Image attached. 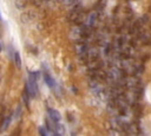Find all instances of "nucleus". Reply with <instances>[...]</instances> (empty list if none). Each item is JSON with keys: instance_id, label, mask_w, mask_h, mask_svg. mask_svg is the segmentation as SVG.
Returning a JSON list of instances; mask_svg holds the SVG:
<instances>
[{"instance_id": "nucleus-1", "label": "nucleus", "mask_w": 151, "mask_h": 136, "mask_svg": "<svg viewBox=\"0 0 151 136\" xmlns=\"http://www.w3.org/2000/svg\"><path fill=\"white\" fill-rule=\"evenodd\" d=\"M47 114H48V116H50V118L52 120L53 123H59V121H60V114L57 110L48 108L47 109Z\"/></svg>"}, {"instance_id": "nucleus-2", "label": "nucleus", "mask_w": 151, "mask_h": 136, "mask_svg": "<svg viewBox=\"0 0 151 136\" xmlns=\"http://www.w3.org/2000/svg\"><path fill=\"white\" fill-rule=\"evenodd\" d=\"M43 76H44V79H45V83H46V84H47V85H48L51 89H52V88H54V85H55V82L53 80V78L50 76V73H48L46 70L44 71V75H43Z\"/></svg>"}, {"instance_id": "nucleus-3", "label": "nucleus", "mask_w": 151, "mask_h": 136, "mask_svg": "<svg viewBox=\"0 0 151 136\" xmlns=\"http://www.w3.org/2000/svg\"><path fill=\"white\" fill-rule=\"evenodd\" d=\"M11 120H12V116H6V117H5V120H4L3 124H1V131L6 130V129L8 128V125H10V123H11Z\"/></svg>"}, {"instance_id": "nucleus-4", "label": "nucleus", "mask_w": 151, "mask_h": 136, "mask_svg": "<svg viewBox=\"0 0 151 136\" xmlns=\"http://www.w3.org/2000/svg\"><path fill=\"white\" fill-rule=\"evenodd\" d=\"M13 59H14L15 65H17L18 68H20V66H21V58H20V54H19L18 51H15V52L13 53Z\"/></svg>"}, {"instance_id": "nucleus-5", "label": "nucleus", "mask_w": 151, "mask_h": 136, "mask_svg": "<svg viewBox=\"0 0 151 136\" xmlns=\"http://www.w3.org/2000/svg\"><path fill=\"white\" fill-rule=\"evenodd\" d=\"M15 4H17L18 8H24L25 7V0H17Z\"/></svg>"}, {"instance_id": "nucleus-6", "label": "nucleus", "mask_w": 151, "mask_h": 136, "mask_svg": "<svg viewBox=\"0 0 151 136\" xmlns=\"http://www.w3.org/2000/svg\"><path fill=\"white\" fill-rule=\"evenodd\" d=\"M39 132H40L41 135H47V134H48V131H47V130H45V128H44V127H40V128H39Z\"/></svg>"}, {"instance_id": "nucleus-7", "label": "nucleus", "mask_w": 151, "mask_h": 136, "mask_svg": "<svg viewBox=\"0 0 151 136\" xmlns=\"http://www.w3.org/2000/svg\"><path fill=\"white\" fill-rule=\"evenodd\" d=\"M0 52H1V44H0Z\"/></svg>"}]
</instances>
